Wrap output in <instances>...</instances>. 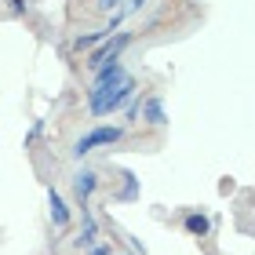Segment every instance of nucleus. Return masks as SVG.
<instances>
[{
  "label": "nucleus",
  "mask_w": 255,
  "mask_h": 255,
  "mask_svg": "<svg viewBox=\"0 0 255 255\" xmlns=\"http://www.w3.org/2000/svg\"><path fill=\"white\" fill-rule=\"evenodd\" d=\"M121 80H128V69L121 62H113V66H102L91 84H121Z\"/></svg>",
  "instance_id": "1a4fd4ad"
},
{
  "label": "nucleus",
  "mask_w": 255,
  "mask_h": 255,
  "mask_svg": "<svg viewBox=\"0 0 255 255\" xmlns=\"http://www.w3.org/2000/svg\"><path fill=\"white\" fill-rule=\"evenodd\" d=\"M121 4H124V0H99V11H106V15H113V11H121Z\"/></svg>",
  "instance_id": "4468645a"
},
{
  "label": "nucleus",
  "mask_w": 255,
  "mask_h": 255,
  "mask_svg": "<svg viewBox=\"0 0 255 255\" xmlns=\"http://www.w3.org/2000/svg\"><path fill=\"white\" fill-rule=\"evenodd\" d=\"M7 4H11V15H26V7H29V0H7Z\"/></svg>",
  "instance_id": "2eb2a0df"
},
{
  "label": "nucleus",
  "mask_w": 255,
  "mask_h": 255,
  "mask_svg": "<svg viewBox=\"0 0 255 255\" xmlns=\"http://www.w3.org/2000/svg\"><path fill=\"white\" fill-rule=\"evenodd\" d=\"M102 40H106V33H102V29H99V33H80V37L73 40V48H77V51H91V48H99Z\"/></svg>",
  "instance_id": "9d476101"
},
{
  "label": "nucleus",
  "mask_w": 255,
  "mask_h": 255,
  "mask_svg": "<svg viewBox=\"0 0 255 255\" xmlns=\"http://www.w3.org/2000/svg\"><path fill=\"white\" fill-rule=\"evenodd\" d=\"M131 40H135V33H128V29H117V33H110L106 40L99 44V48H91L88 51V59L84 66L91 69V73H99L102 66H113V62H121V55L131 48Z\"/></svg>",
  "instance_id": "f03ea898"
},
{
  "label": "nucleus",
  "mask_w": 255,
  "mask_h": 255,
  "mask_svg": "<svg viewBox=\"0 0 255 255\" xmlns=\"http://www.w3.org/2000/svg\"><path fill=\"white\" fill-rule=\"evenodd\" d=\"M124 138V128L121 124H99V128H91L88 135H80L77 142H73V157L77 160H84L91 149H99V146H113V142H121Z\"/></svg>",
  "instance_id": "7ed1b4c3"
},
{
  "label": "nucleus",
  "mask_w": 255,
  "mask_h": 255,
  "mask_svg": "<svg viewBox=\"0 0 255 255\" xmlns=\"http://www.w3.org/2000/svg\"><path fill=\"white\" fill-rule=\"evenodd\" d=\"M124 255H131V252H124Z\"/></svg>",
  "instance_id": "f3484780"
},
{
  "label": "nucleus",
  "mask_w": 255,
  "mask_h": 255,
  "mask_svg": "<svg viewBox=\"0 0 255 255\" xmlns=\"http://www.w3.org/2000/svg\"><path fill=\"white\" fill-rule=\"evenodd\" d=\"M149 4V0H124V7H121V15L124 18H131V15H138V11H142Z\"/></svg>",
  "instance_id": "f8f14e48"
},
{
  "label": "nucleus",
  "mask_w": 255,
  "mask_h": 255,
  "mask_svg": "<svg viewBox=\"0 0 255 255\" xmlns=\"http://www.w3.org/2000/svg\"><path fill=\"white\" fill-rule=\"evenodd\" d=\"M73 245H77L80 252H88V248L99 245V223H95V215H91L88 204H80V234L73 237Z\"/></svg>",
  "instance_id": "20e7f679"
},
{
  "label": "nucleus",
  "mask_w": 255,
  "mask_h": 255,
  "mask_svg": "<svg viewBox=\"0 0 255 255\" xmlns=\"http://www.w3.org/2000/svg\"><path fill=\"white\" fill-rule=\"evenodd\" d=\"M121 179H124V190L117 193V201H135V197H138V179L131 175V171H124Z\"/></svg>",
  "instance_id": "9b49d317"
},
{
  "label": "nucleus",
  "mask_w": 255,
  "mask_h": 255,
  "mask_svg": "<svg viewBox=\"0 0 255 255\" xmlns=\"http://www.w3.org/2000/svg\"><path fill=\"white\" fill-rule=\"evenodd\" d=\"M48 215H51V223L59 226V230H66V226H69V219H73V212H69V208H66L62 193L55 190V186L48 190Z\"/></svg>",
  "instance_id": "0eeeda50"
},
{
  "label": "nucleus",
  "mask_w": 255,
  "mask_h": 255,
  "mask_svg": "<svg viewBox=\"0 0 255 255\" xmlns=\"http://www.w3.org/2000/svg\"><path fill=\"white\" fill-rule=\"evenodd\" d=\"M95 190H99V175H95L91 168H80L77 175H73V193H77V201L88 204L91 197H95Z\"/></svg>",
  "instance_id": "423d86ee"
},
{
  "label": "nucleus",
  "mask_w": 255,
  "mask_h": 255,
  "mask_svg": "<svg viewBox=\"0 0 255 255\" xmlns=\"http://www.w3.org/2000/svg\"><path fill=\"white\" fill-rule=\"evenodd\" d=\"M138 113H142V121L149 128H164L168 124V110H164V99H160V95L142 99V102H138Z\"/></svg>",
  "instance_id": "39448f33"
},
{
  "label": "nucleus",
  "mask_w": 255,
  "mask_h": 255,
  "mask_svg": "<svg viewBox=\"0 0 255 255\" xmlns=\"http://www.w3.org/2000/svg\"><path fill=\"white\" fill-rule=\"evenodd\" d=\"M182 226H186L190 237H208L212 234V223H208V215H201V212H186L182 215Z\"/></svg>",
  "instance_id": "6e6552de"
},
{
  "label": "nucleus",
  "mask_w": 255,
  "mask_h": 255,
  "mask_svg": "<svg viewBox=\"0 0 255 255\" xmlns=\"http://www.w3.org/2000/svg\"><path fill=\"white\" fill-rule=\"evenodd\" d=\"M135 99V80L128 77L121 84H91L88 88V113L91 117H106V113L124 110Z\"/></svg>",
  "instance_id": "f257e3e1"
},
{
  "label": "nucleus",
  "mask_w": 255,
  "mask_h": 255,
  "mask_svg": "<svg viewBox=\"0 0 255 255\" xmlns=\"http://www.w3.org/2000/svg\"><path fill=\"white\" fill-rule=\"evenodd\" d=\"M40 131H44V121H33V128L26 131V146H33V142H37V138H40Z\"/></svg>",
  "instance_id": "ddd939ff"
},
{
  "label": "nucleus",
  "mask_w": 255,
  "mask_h": 255,
  "mask_svg": "<svg viewBox=\"0 0 255 255\" xmlns=\"http://www.w3.org/2000/svg\"><path fill=\"white\" fill-rule=\"evenodd\" d=\"M88 255H113L110 245H95V248H88Z\"/></svg>",
  "instance_id": "dca6fc26"
}]
</instances>
